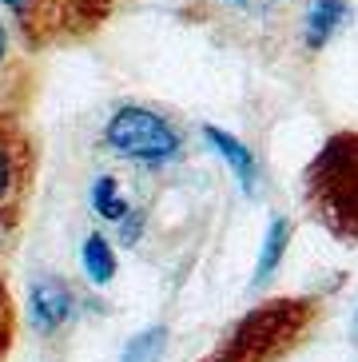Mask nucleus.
I'll use <instances>...</instances> for the list:
<instances>
[{"label": "nucleus", "mask_w": 358, "mask_h": 362, "mask_svg": "<svg viewBox=\"0 0 358 362\" xmlns=\"http://www.w3.org/2000/svg\"><path fill=\"white\" fill-rule=\"evenodd\" d=\"M306 203L342 243H358V132H335L303 175Z\"/></svg>", "instance_id": "obj_1"}, {"label": "nucleus", "mask_w": 358, "mask_h": 362, "mask_svg": "<svg viewBox=\"0 0 358 362\" xmlns=\"http://www.w3.org/2000/svg\"><path fill=\"white\" fill-rule=\"evenodd\" d=\"M315 322L311 298H271L247 310L203 362H279Z\"/></svg>", "instance_id": "obj_2"}, {"label": "nucleus", "mask_w": 358, "mask_h": 362, "mask_svg": "<svg viewBox=\"0 0 358 362\" xmlns=\"http://www.w3.org/2000/svg\"><path fill=\"white\" fill-rule=\"evenodd\" d=\"M104 139L116 156L148 163V168L171 163L179 156V148H183V136L175 132V124L168 116L151 112V107H139V104L116 107L104 128Z\"/></svg>", "instance_id": "obj_3"}, {"label": "nucleus", "mask_w": 358, "mask_h": 362, "mask_svg": "<svg viewBox=\"0 0 358 362\" xmlns=\"http://www.w3.org/2000/svg\"><path fill=\"white\" fill-rule=\"evenodd\" d=\"M32 139L16 119L0 116V223L16 227L32 192Z\"/></svg>", "instance_id": "obj_4"}, {"label": "nucleus", "mask_w": 358, "mask_h": 362, "mask_svg": "<svg viewBox=\"0 0 358 362\" xmlns=\"http://www.w3.org/2000/svg\"><path fill=\"white\" fill-rule=\"evenodd\" d=\"M72 310H76V298H72V287H68V283H60V279H40V283H32L28 315H32V327L40 330V334L60 330L64 322L72 319Z\"/></svg>", "instance_id": "obj_5"}, {"label": "nucleus", "mask_w": 358, "mask_h": 362, "mask_svg": "<svg viewBox=\"0 0 358 362\" xmlns=\"http://www.w3.org/2000/svg\"><path fill=\"white\" fill-rule=\"evenodd\" d=\"M203 139H207L211 148H215V156H223V163L235 171V180H239L243 192H255V156H251V148H247L243 139H235L231 132L215 128V124H203Z\"/></svg>", "instance_id": "obj_6"}, {"label": "nucleus", "mask_w": 358, "mask_h": 362, "mask_svg": "<svg viewBox=\"0 0 358 362\" xmlns=\"http://www.w3.org/2000/svg\"><path fill=\"white\" fill-rule=\"evenodd\" d=\"M350 16V4L347 0H306V21H303V36H306V48H323L330 36L347 24Z\"/></svg>", "instance_id": "obj_7"}, {"label": "nucleus", "mask_w": 358, "mask_h": 362, "mask_svg": "<svg viewBox=\"0 0 358 362\" xmlns=\"http://www.w3.org/2000/svg\"><path fill=\"white\" fill-rule=\"evenodd\" d=\"M287 243H291V223H287L283 215H275L271 227H267V239H263V251H259V263H255V287H263L267 279L279 271L287 255Z\"/></svg>", "instance_id": "obj_8"}, {"label": "nucleus", "mask_w": 358, "mask_h": 362, "mask_svg": "<svg viewBox=\"0 0 358 362\" xmlns=\"http://www.w3.org/2000/svg\"><path fill=\"white\" fill-rule=\"evenodd\" d=\"M80 263H84V275L92 279L96 287H104V283H112L116 279V251H112V243H108L100 231H92L84 239V247H80Z\"/></svg>", "instance_id": "obj_9"}, {"label": "nucleus", "mask_w": 358, "mask_h": 362, "mask_svg": "<svg viewBox=\"0 0 358 362\" xmlns=\"http://www.w3.org/2000/svg\"><path fill=\"white\" fill-rule=\"evenodd\" d=\"M92 211L100 215V219H108V223H120V219L132 211V203L124 199L116 175H100V180L92 183Z\"/></svg>", "instance_id": "obj_10"}, {"label": "nucleus", "mask_w": 358, "mask_h": 362, "mask_svg": "<svg viewBox=\"0 0 358 362\" xmlns=\"http://www.w3.org/2000/svg\"><path fill=\"white\" fill-rule=\"evenodd\" d=\"M163 342H168V330H163V327L139 330L136 339L124 346V362H159V354H163Z\"/></svg>", "instance_id": "obj_11"}, {"label": "nucleus", "mask_w": 358, "mask_h": 362, "mask_svg": "<svg viewBox=\"0 0 358 362\" xmlns=\"http://www.w3.org/2000/svg\"><path fill=\"white\" fill-rule=\"evenodd\" d=\"M8 342H12V298L4 291V283H0V358L8 351Z\"/></svg>", "instance_id": "obj_12"}, {"label": "nucleus", "mask_w": 358, "mask_h": 362, "mask_svg": "<svg viewBox=\"0 0 358 362\" xmlns=\"http://www.w3.org/2000/svg\"><path fill=\"white\" fill-rule=\"evenodd\" d=\"M139 235H144V215H139V211H127L124 219H120V243H124V247H136Z\"/></svg>", "instance_id": "obj_13"}, {"label": "nucleus", "mask_w": 358, "mask_h": 362, "mask_svg": "<svg viewBox=\"0 0 358 362\" xmlns=\"http://www.w3.org/2000/svg\"><path fill=\"white\" fill-rule=\"evenodd\" d=\"M0 4H4V8H8L12 16H16V21H24V16H28L32 8H36V0H0Z\"/></svg>", "instance_id": "obj_14"}, {"label": "nucleus", "mask_w": 358, "mask_h": 362, "mask_svg": "<svg viewBox=\"0 0 358 362\" xmlns=\"http://www.w3.org/2000/svg\"><path fill=\"white\" fill-rule=\"evenodd\" d=\"M4 56H8V28L0 24V68H4Z\"/></svg>", "instance_id": "obj_15"}, {"label": "nucleus", "mask_w": 358, "mask_h": 362, "mask_svg": "<svg viewBox=\"0 0 358 362\" xmlns=\"http://www.w3.org/2000/svg\"><path fill=\"white\" fill-rule=\"evenodd\" d=\"M354 330H358V322H354Z\"/></svg>", "instance_id": "obj_16"}]
</instances>
